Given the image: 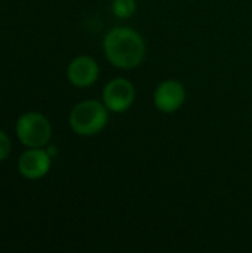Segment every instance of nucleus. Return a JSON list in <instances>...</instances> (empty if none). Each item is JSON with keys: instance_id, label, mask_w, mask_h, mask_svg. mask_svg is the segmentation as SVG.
<instances>
[{"instance_id": "1", "label": "nucleus", "mask_w": 252, "mask_h": 253, "mask_svg": "<svg viewBox=\"0 0 252 253\" xmlns=\"http://www.w3.org/2000/svg\"><path fill=\"white\" fill-rule=\"evenodd\" d=\"M102 49L107 61L120 70L137 68L147 52L143 36L131 27L111 28L104 37Z\"/></svg>"}, {"instance_id": "2", "label": "nucleus", "mask_w": 252, "mask_h": 253, "mask_svg": "<svg viewBox=\"0 0 252 253\" xmlns=\"http://www.w3.org/2000/svg\"><path fill=\"white\" fill-rule=\"evenodd\" d=\"M68 122L74 133L80 136H94L107 126L108 110L97 99H85L71 108Z\"/></svg>"}, {"instance_id": "3", "label": "nucleus", "mask_w": 252, "mask_h": 253, "mask_svg": "<svg viewBox=\"0 0 252 253\" xmlns=\"http://www.w3.org/2000/svg\"><path fill=\"white\" fill-rule=\"evenodd\" d=\"M19 142L27 148H43L52 138V126L46 116L28 111L19 116L15 126Z\"/></svg>"}, {"instance_id": "4", "label": "nucleus", "mask_w": 252, "mask_h": 253, "mask_svg": "<svg viewBox=\"0 0 252 253\" xmlns=\"http://www.w3.org/2000/svg\"><path fill=\"white\" fill-rule=\"evenodd\" d=\"M135 101L134 84L123 77L110 80L102 89V104L111 113H125Z\"/></svg>"}, {"instance_id": "5", "label": "nucleus", "mask_w": 252, "mask_h": 253, "mask_svg": "<svg viewBox=\"0 0 252 253\" xmlns=\"http://www.w3.org/2000/svg\"><path fill=\"white\" fill-rule=\"evenodd\" d=\"M52 166V156L43 148H27L18 159V170L21 176L37 181L46 176Z\"/></svg>"}, {"instance_id": "6", "label": "nucleus", "mask_w": 252, "mask_h": 253, "mask_svg": "<svg viewBox=\"0 0 252 253\" xmlns=\"http://www.w3.org/2000/svg\"><path fill=\"white\" fill-rule=\"evenodd\" d=\"M100 77V65L92 56L80 55L70 61L67 67L68 82L79 89L91 87Z\"/></svg>"}, {"instance_id": "7", "label": "nucleus", "mask_w": 252, "mask_h": 253, "mask_svg": "<svg viewBox=\"0 0 252 253\" xmlns=\"http://www.w3.org/2000/svg\"><path fill=\"white\" fill-rule=\"evenodd\" d=\"M186 101V89L178 80L162 82L153 95V102L156 108L162 113L171 114L178 111Z\"/></svg>"}, {"instance_id": "8", "label": "nucleus", "mask_w": 252, "mask_h": 253, "mask_svg": "<svg viewBox=\"0 0 252 253\" xmlns=\"http://www.w3.org/2000/svg\"><path fill=\"white\" fill-rule=\"evenodd\" d=\"M111 12L114 16L120 19H128L137 12V1L135 0H113Z\"/></svg>"}, {"instance_id": "9", "label": "nucleus", "mask_w": 252, "mask_h": 253, "mask_svg": "<svg viewBox=\"0 0 252 253\" xmlns=\"http://www.w3.org/2000/svg\"><path fill=\"white\" fill-rule=\"evenodd\" d=\"M12 150V144H10V138L6 135V132L0 130V162L6 160L10 154Z\"/></svg>"}]
</instances>
